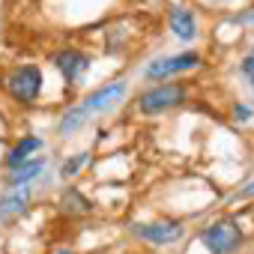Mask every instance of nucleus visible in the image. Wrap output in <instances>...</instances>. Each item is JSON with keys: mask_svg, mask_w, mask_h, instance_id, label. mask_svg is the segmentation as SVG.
<instances>
[{"mask_svg": "<svg viewBox=\"0 0 254 254\" xmlns=\"http://www.w3.org/2000/svg\"><path fill=\"white\" fill-rule=\"evenodd\" d=\"M0 87H3V93L18 102V105H33L42 93V72L39 66H15L9 75L0 78Z\"/></svg>", "mask_w": 254, "mask_h": 254, "instance_id": "1", "label": "nucleus"}, {"mask_svg": "<svg viewBox=\"0 0 254 254\" xmlns=\"http://www.w3.org/2000/svg\"><path fill=\"white\" fill-rule=\"evenodd\" d=\"M186 99H189V87L186 84H168V81H162L159 87H150L147 93H141L138 102H135V108L141 114H162V111L180 108Z\"/></svg>", "mask_w": 254, "mask_h": 254, "instance_id": "2", "label": "nucleus"}, {"mask_svg": "<svg viewBox=\"0 0 254 254\" xmlns=\"http://www.w3.org/2000/svg\"><path fill=\"white\" fill-rule=\"evenodd\" d=\"M200 66V54L197 51H183V54H171V57H156L147 69L144 78L147 81H168L171 75H183Z\"/></svg>", "mask_w": 254, "mask_h": 254, "instance_id": "3", "label": "nucleus"}, {"mask_svg": "<svg viewBox=\"0 0 254 254\" xmlns=\"http://www.w3.org/2000/svg\"><path fill=\"white\" fill-rule=\"evenodd\" d=\"M203 245L209 248V254H233L239 245H242V230L236 221L224 218V221H215L209 224L203 233H200Z\"/></svg>", "mask_w": 254, "mask_h": 254, "instance_id": "4", "label": "nucleus"}, {"mask_svg": "<svg viewBox=\"0 0 254 254\" xmlns=\"http://www.w3.org/2000/svg\"><path fill=\"white\" fill-rule=\"evenodd\" d=\"M51 63H54V69L63 75L66 84H78V81H84V75L90 72V54H84V51H78V48H63V51H57V54L51 57Z\"/></svg>", "mask_w": 254, "mask_h": 254, "instance_id": "5", "label": "nucleus"}, {"mask_svg": "<svg viewBox=\"0 0 254 254\" xmlns=\"http://www.w3.org/2000/svg\"><path fill=\"white\" fill-rule=\"evenodd\" d=\"M135 233L147 242H156V245H171L177 239H183V224L180 221H156V224H135Z\"/></svg>", "mask_w": 254, "mask_h": 254, "instance_id": "6", "label": "nucleus"}, {"mask_svg": "<svg viewBox=\"0 0 254 254\" xmlns=\"http://www.w3.org/2000/svg\"><path fill=\"white\" fill-rule=\"evenodd\" d=\"M30 203V186H9L0 194V221H12L18 218Z\"/></svg>", "mask_w": 254, "mask_h": 254, "instance_id": "7", "label": "nucleus"}, {"mask_svg": "<svg viewBox=\"0 0 254 254\" xmlns=\"http://www.w3.org/2000/svg\"><path fill=\"white\" fill-rule=\"evenodd\" d=\"M126 90H129V84H126V81H111V84L93 90V93L84 99V108H87V111H108V108H114V105L126 96Z\"/></svg>", "mask_w": 254, "mask_h": 254, "instance_id": "8", "label": "nucleus"}, {"mask_svg": "<svg viewBox=\"0 0 254 254\" xmlns=\"http://www.w3.org/2000/svg\"><path fill=\"white\" fill-rule=\"evenodd\" d=\"M168 24H171L174 36L183 39V42H191L197 36V15L186 6H171L168 9Z\"/></svg>", "mask_w": 254, "mask_h": 254, "instance_id": "9", "label": "nucleus"}, {"mask_svg": "<svg viewBox=\"0 0 254 254\" xmlns=\"http://www.w3.org/2000/svg\"><path fill=\"white\" fill-rule=\"evenodd\" d=\"M36 150H42V138H36V135L21 138V141L9 150V156H6V168H9V171L21 168V165L27 162V156H30V153H36Z\"/></svg>", "mask_w": 254, "mask_h": 254, "instance_id": "10", "label": "nucleus"}, {"mask_svg": "<svg viewBox=\"0 0 254 254\" xmlns=\"http://www.w3.org/2000/svg\"><path fill=\"white\" fill-rule=\"evenodd\" d=\"M87 114H90V111H87L84 105H78V108H69V111H66V114L57 120V135H60V138H69V135H75V132L81 129V126L87 123Z\"/></svg>", "mask_w": 254, "mask_h": 254, "instance_id": "11", "label": "nucleus"}, {"mask_svg": "<svg viewBox=\"0 0 254 254\" xmlns=\"http://www.w3.org/2000/svg\"><path fill=\"white\" fill-rule=\"evenodd\" d=\"M42 171H45V159H27L21 168H15V171H12L9 186H27V183H33Z\"/></svg>", "mask_w": 254, "mask_h": 254, "instance_id": "12", "label": "nucleus"}, {"mask_svg": "<svg viewBox=\"0 0 254 254\" xmlns=\"http://www.w3.org/2000/svg\"><path fill=\"white\" fill-rule=\"evenodd\" d=\"M63 209L72 212V215H84V212L93 209V203H90L78 189H66V191H63Z\"/></svg>", "mask_w": 254, "mask_h": 254, "instance_id": "13", "label": "nucleus"}, {"mask_svg": "<svg viewBox=\"0 0 254 254\" xmlns=\"http://www.w3.org/2000/svg\"><path fill=\"white\" fill-rule=\"evenodd\" d=\"M87 162H90V153H78V156L66 159V162H63V168H60V177H63V180H72V177H78V171H81Z\"/></svg>", "mask_w": 254, "mask_h": 254, "instance_id": "14", "label": "nucleus"}, {"mask_svg": "<svg viewBox=\"0 0 254 254\" xmlns=\"http://www.w3.org/2000/svg\"><path fill=\"white\" fill-rule=\"evenodd\" d=\"M239 72H242V75H245L248 81L254 78V51H251V54H248V57H245V60L239 63Z\"/></svg>", "mask_w": 254, "mask_h": 254, "instance_id": "15", "label": "nucleus"}, {"mask_svg": "<svg viewBox=\"0 0 254 254\" xmlns=\"http://www.w3.org/2000/svg\"><path fill=\"white\" fill-rule=\"evenodd\" d=\"M233 120H239V123L251 120V108H248V105H236V108H233Z\"/></svg>", "mask_w": 254, "mask_h": 254, "instance_id": "16", "label": "nucleus"}, {"mask_svg": "<svg viewBox=\"0 0 254 254\" xmlns=\"http://www.w3.org/2000/svg\"><path fill=\"white\" fill-rule=\"evenodd\" d=\"M236 197H239V200H242V197H254V183H248L242 191H236Z\"/></svg>", "mask_w": 254, "mask_h": 254, "instance_id": "17", "label": "nucleus"}, {"mask_svg": "<svg viewBox=\"0 0 254 254\" xmlns=\"http://www.w3.org/2000/svg\"><path fill=\"white\" fill-rule=\"evenodd\" d=\"M54 254H72V251H69V248H60V251H54Z\"/></svg>", "mask_w": 254, "mask_h": 254, "instance_id": "18", "label": "nucleus"}, {"mask_svg": "<svg viewBox=\"0 0 254 254\" xmlns=\"http://www.w3.org/2000/svg\"><path fill=\"white\" fill-rule=\"evenodd\" d=\"M251 87H254V78H251Z\"/></svg>", "mask_w": 254, "mask_h": 254, "instance_id": "19", "label": "nucleus"}]
</instances>
